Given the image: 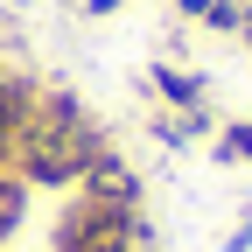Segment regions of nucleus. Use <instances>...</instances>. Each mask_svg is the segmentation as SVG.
<instances>
[{"instance_id":"obj_4","label":"nucleus","mask_w":252,"mask_h":252,"mask_svg":"<svg viewBox=\"0 0 252 252\" xmlns=\"http://www.w3.org/2000/svg\"><path fill=\"white\" fill-rule=\"evenodd\" d=\"M147 84H154V98H161L168 112H203V105H210V84H203L196 70H182V63H154Z\"/></svg>"},{"instance_id":"obj_9","label":"nucleus","mask_w":252,"mask_h":252,"mask_svg":"<svg viewBox=\"0 0 252 252\" xmlns=\"http://www.w3.org/2000/svg\"><path fill=\"white\" fill-rule=\"evenodd\" d=\"M0 28H7V7H0Z\"/></svg>"},{"instance_id":"obj_5","label":"nucleus","mask_w":252,"mask_h":252,"mask_svg":"<svg viewBox=\"0 0 252 252\" xmlns=\"http://www.w3.org/2000/svg\"><path fill=\"white\" fill-rule=\"evenodd\" d=\"M28 224V182L21 175H0V245Z\"/></svg>"},{"instance_id":"obj_8","label":"nucleus","mask_w":252,"mask_h":252,"mask_svg":"<svg viewBox=\"0 0 252 252\" xmlns=\"http://www.w3.org/2000/svg\"><path fill=\"white\" fill-rule=\"evenodd\" d=\"M133 252H154V231H147V238H140V245H133Z\"/></svg>"},{"instance_id":"obj_3","label":"nucleus","mask_w":252,"mask_h":252,"mask_svg":"<svg viewBox=\"0 0 252 252\" xmlns=\"http://www.w3.org/2000/svg\"><path fill=\"white\" fill-rule=\"evenodd\" d=\"M77 189H84V196H98V203H119V210H147V203H140V175L126 168L112 147L84 168V182H77Z\"/></svg>"},{"instance_id":"obj_2","label":"nucleus","mask_w":252,"mask_h":252,"mask_svg":"<svg viewBox=\"0 0 252 252\" xmlns=\"http://www.w3.org/2000/svg\"><path fill=\"white\" fill-rule=\"evenodd\" d=\"M35 77L14 70V63H0V175H14V140H21V126L28 112H35Z\"/></svg>"},{"instance_id":"obj_6","label":"nucleus","mask_w":252,"mask_h":252,"mask_svg":"<svg viewBox=\"0 0 252 252\" xmlns=\"http://www.w3.org/2000/svg\"><path fill=\"white\" fill-rule=\"evenodd\" d=\"M210 154H217V161H252V119H231V126H217Z\"/></svg>"},{"instance_id":"obj_1","label":"nucleus","mask_w":252,"mask_h":252,"mask_svg":"<svg viewBox=\"0 0 252 252\" xmlns=\"http://www.w3.org/2000/svg\"><path fill=\"white\" fill-rule=\"evenodd\" d=\"M98 154H105V126L84 112V98L63 84H42L35 112H28L21 140H14V175L28 189H77Z\"/></svg>"},{"instance_id":"obj_10","label":"nucleus","mask_w":252,"mask_h":252,"mask_svg":"<svg viewBox=\"0 0 252 252\" xmlns=\"http://www.w3.org/2000/svg\"><path fill=\"white\" fill-rule=\"evenodd\" d=\"M0 252H7V245H0Z\"/></svg>"},{"instance_id":"obj_7","label":"nucleus","mask_w":252,"mask_h":252,"mask_svg":"<svg viewBox=\"0 0 252 252\" xmlns=\"http://www.w3.org/2000/svg\"><path fill=\"white\" fill-rule=\"evenodd\" d=\"M119 7H126V0H84V14H91V21H98V14H119Z\"/></svg>"}]
</instances>
